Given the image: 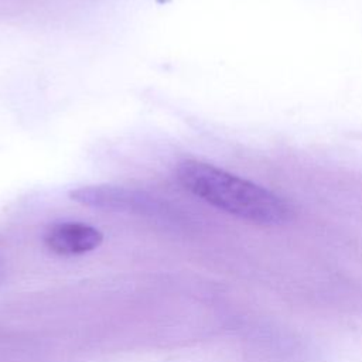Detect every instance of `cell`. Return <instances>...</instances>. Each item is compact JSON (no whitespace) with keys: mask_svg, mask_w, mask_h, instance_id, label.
Wrapping results in <instances>:
<instances>
[{"mask_svg":"<svg viewBox=\"0 0 362 362\" xmlns=\"http://www.w3.org/2000/svg\"><path fill=\"white\" fill-rule=\"evenodd\" d=\"M178 182L209 205L262 226L283 225L290 205L274 192L198 160H185L175 170Z\"/></svg>","mask_w":362,"mask_h":362,"instance_id":"6da1fadb","label":"cell"},{"mask_svg":"<svg viewBox=\"0 0 362 362\" xmlns=\"http://www.w3.org/2000/svg\"><path fill=\"white\" fill-rule=\"evenodd\" d=\"M71 199L102 211L126 212L137 215H158L164 205L156 197L144 191L126 188L122 185H86L72 189Z\"/></svg>","mask_w":362,"mask_h":362,"instance_id":"7a4b0ae2","label":"cell"},{"mask_svg":"<svg viewBox=\"0 0 362 362\" xmlns=\"http://www.w3.org/2000/svg\"><path fill=\"white\" fill-rule=\"evenodd\" d=\"M103 242V233L82 222H59L51 225L44 233L45 246L62 256L83 255L98 249Z\"/></svg>","mask_w":362,"mask_h":362,"instance_id":"3957f363","label":"cell"}]
</instances>
